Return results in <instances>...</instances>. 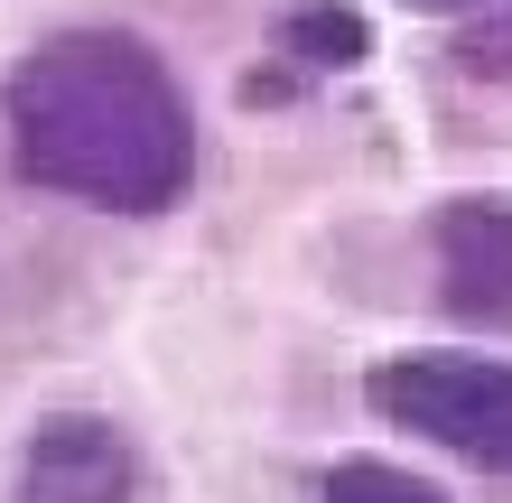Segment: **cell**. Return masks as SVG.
Here are the masks:
<instances>
[{
    "instance_id": "1",
    "label": "cell",
    "mask_w": 512,
    "mask_h": 503,
    "mask_svg": "<svg viewBox=\"0 0 512 503\" xmlns=\"http://www.w3.org/2000/svg\"><path fill=\"white\" fill-rule=\"evenodd\" d=\"M10 168L103 215H168L196 177V122L168 56L131 28H56L0 84Z\"/></svg>"
},
{
    "instance_id": "2",
    "label": "cell",
    "mask_w": 512,
    "mask_h": 503,
    "mask_svg": "<svg viewBox=\"0 0 512 503\" xmlns=\"http://www.w3.org/2000/svg\"><path fill=\"white\" fill-rule=\"evenodd\" d=\"M373 420L429 438V448L512 476V364L503 354H382L364 373Z\"/></svg>"
},
{
    "instance_id": "3",
    "label": "cell",
    "mask_w": 512,
    "mask_h": 503,
    "mask_svg": "<svg viewBox=\"0 0 512 503\" xmlns=\"http://www.w3.org/2000/svg\"><path fill=\"white\" fill-rule=\"evenodd\" d=\"M140 466L103 410H56L19 448V503H131Z\"/></svg>"
},
{
    "instance_id": "4",
    "label": "cell",
    "mask_w": 512,
    "mask_h": 503,
    "mask_svg": "<svg viewBox=\"0 0 512 503\" xmlns=\"http://www.w3.org/2000/svg\"><path fill=\"white\" fill-rule=\"evenodd\" d=\"M429 252H438V299L466 327H512V196H447Z\"/></svg>"
},
{
    "instance_id": "5",
    "label": "cell",
    "mask_w": 512,
    "mask_h": 503,
    "mask_svg": "<svg viewBox=\"0 0 512 503\" xmlns=\"http://www.w3.org/2000/svg\"><path fill=\"white\" fill-rule=\"evenodd\" d=\"M280 56L298 75H354V66H373V19L354 0H298L280 19Z\"/></svg>"
},
{
    "instance_id": "6",
    "label": "cell",
    "mask_w": 512,
    "mask_h": 503,
    "mask_svg": "<svg viewBox=\"0 0 512 503\" xmlns=\"http://www.w3.org/2000/svg\"><path fill=\"white\" fill-rule=\"evenodd\" d=\"M326 503H447L429 476H410V466H382V457H345V466H326Z\"/></svg>"
},
{
    "instance_id": "7",
    "label": "cell",
    "mask_w": 512,
    "mask_h": 503,
    "mask_svg": "<svg viewBox=\"0 0 512 503\" xmlns=\"http://www.w3.org/2000/svg\"><path fill=\"white\" fill-rule=\"evenodd\" d=\"M457 66H466L475 84H512V0L466 10V28H457Z\"/></svg>"
},
{
    "instance_id": "8",
    "label": "cell",
    "mask_w": 512,
    "mask_h": 503,
    "mask_svg": "<svg viewBox=\"0 0 512 503\" xmlns=\"http://www.w3.org/2000/svg\"><path fill=\"white\" fill-rule=\"evenodd\" d=\"M410 10H485V0H410Z\"/></svg>"
}]
</instances>
